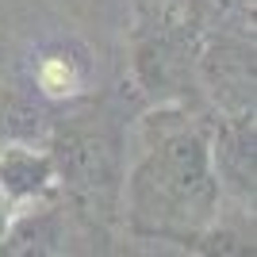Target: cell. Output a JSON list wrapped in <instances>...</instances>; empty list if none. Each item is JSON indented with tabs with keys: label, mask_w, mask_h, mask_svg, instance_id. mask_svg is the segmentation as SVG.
Listing matches in <instances>:
<instances>
[{
	"label": "cell",
	"mask_w": 257,
	"mask_h": 257,
	"mask_svg": "<svg viewBox=\"0 0 257 257\" xmlns=\"http://www.w3.org/2000/svg\"><path fill=\"white\" fill-rule=\"evenodd\" d=\"M146 150L123 173L127 230L135 238L188 246L219 215V177L211 169V127L188 104H158L142 123Z\"/></svg>",
	"instance_id": "6da1fadb"
},
{
	"label": "cell",
	"mask_w": 257,
	"mask_h": 257,
	"mask_svg": "<svg viewBox=\"0 0 257 257\" xmlns=\"http://www.w3.org/2000/svg\"><path fill=\"white\" fill-rule=\"evenodd\" d=\"M54 188H62L88 226L107 230L123 207V150L119 131L92 115L58 123L50 135Z\"/></svg>",
	"instance_id": "7a4b0ae2"
},
{
	"label": "cell",
	"mask_w": 257,
	"mask_h": 257,
	"mask_svg": "<svg viewBox=\"0 0 257 257\" xmlns=\"http://www.w3.org/2000/svg\"><path fill=\"white\" fill-rule=\"evenodd\" d=\"M135 31V81L154 104H188L200 85V43L184 8L139 4Z\"/></svg>",
	"instance_id": "3957f363"
},
{
	"label": "cell",
	"mask_w": 257,
	"mask_h": 257,
	"mask_svg": "<svg viewBox=\"0 0 257 257\" xmlns=\"http://www.w3.org/2000/svg\"><path fill=\"white\" fill-rule=\"evenodd\" d=\"M211 169L219 188H230L238 200H253V107L223 111L211 127Z\"/></svg>",
	"instance_id": "277c9868"
},
{
	"label": "cell",
	"mask_w": 257,
	"mask_h": 257,
	"mask_svg": "<svg viewBox=\"0 0 257 257\" xmlns=\"http://www.w3.org/2000/svg\"><path fill=\"white\" fill-rule=\"evenodd\" d=\"M0 188L8 192V200L16 207L31 204V200H46L54 192V165L50 154H39L31 146L8 142L0 150Z\"/></svg>",
	"instance_id": "5b68a950"
},
{
	"label": "cell",
	"mask_w": 257,
	"mask_h": 257,
	"mask_svg": "<svg viewBox=\"0 0 257 257\" xmlns=\"http://www.w3.org/2000/svg\"><path fill=\"white\" fill-rule=\"evenodd\" d=\"M35 88L39 96L54 104H69V100L88 92V62L85 54L73 46H50L35 58Z\"/></svg>",
	"instance_id": "8992f818"
},
{
	"label": "cell",
	"mask_w": 257,
	"mask_h": 257,
	"mask_svg": "<svg viewBox=\"0 0 257 257\" xmlns=\"http://www.w3.org/2000/svg\"><path fill=\"white\" fill-rule=\"evenodd\" d=\"M150 4H169V8H184V0H150Z\"/></svg>",
	"instance_id": "52a82bcc"
},
{
	"label": "cell",
	"mask_w": 257,
	"mask_h": 257,
	"mask_svg": "<svg viewBox=\"0 0 257 257\" xmlns=\"http://www.w3.org/2000/svg\"><path fill=\"white\" fill-rule=\"evenodd\" d=\"M219 4H234V0H219Z\"/></svg>",
	"instance_id": "ba28073f"
}]
</instances>
